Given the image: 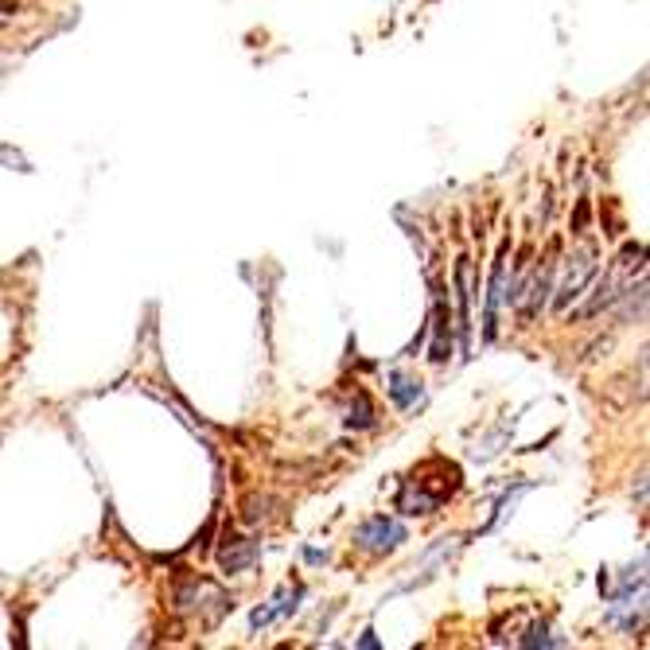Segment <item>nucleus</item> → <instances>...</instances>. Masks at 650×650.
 Returning <instances> with one entry per match:
<instances>
[{"mask_svg": "<svg viewBox=\"0 0 650 650\" xmlns=\"http://www.w3.org/2000/svg\"><path fill=\"white\" fill-rule=\"evenodd\" d=\"M518 643H522V647H565L561 639H553V635H549V627H545V623H534V627H530V631H526Z\"/></svg>", "mask_w": 650, "mask_h": 650, "instance_id": "10", "label": "nucleus"}, {"mask_svg": "<svg viewBox=\"0 0 650 650\" xmlns=\"http://www.w3.org/2000/svg\"><path fill=\"white\" fill-rule=\"evenodd\" d=\"M553 273H557V246H553V250H549V257H545L538 281L530 285V308H526V320H534V316L545 308V300H549V292H553Z\"/></svg>", "mask_w": 650, "mask_h": 650, "instance_id": "5", "label": "nucleus"}, {"mask_svg": "<svg viewBox=\"0 0 650 650\" xmlns=\"http://www.w3.org/2000/svg\"><path fill=\"white\" fill-rule=\"evenodd\" d=\"M347 425H351V429H370V425H374V413H370V401H366V394H359V398H355V409H351Z\"/></svg>", "mask_w": 650, "mask_h": 650, "instance_id": "11", "label": "nucleus"}, {"mask_svg": "<svg viewBox=\"0 0 650 650\" xmlns=\"http://www.w3.org/2000/svg\"><path fill=\"white\" fill-rule=\"evenodd\" d=\"M304 596V588H285V592H277V600H269V608H257L253 612V627H269L277 615H289L296 612V600Z\"/></svg>", "mask_w": 650, "mask_h": 650, "instance_id": "6", "label": "nucleus"}, {"mask_svg": "<svg viewBox=\"0 0 650 650\" xmlns=\"http://www.w3.org/2000/svg\"><path fill=\"white\" fill-rule=\"evenodd\" d=\"M506 253H510V246H503V250H499V257H495V269H491L487 312H483V339H495V331H499V308H503V300H506Z\"/></svg>", "mask_w": 650, "mask_h": 650, "instance_id": "3", "label": "nucleus"}, {"mask_svg": "<svg viewBox=\"0 0 650 650\" xmlns=\"http://www.w3.org/2000/svg\"><path fill=\"white\" fill-rule=\"evenodd\" d=\"M592 273H596V246H580L573 257H569V273H565V285L557 289L553 296V308L561 312V308H569V300H577L584 285L592 281Z\"/></svg>", "mask_w": 650, "mask_h": 650, "instance_id": "2", "label": "nucleus"}, {"mask_svg": "<svg viewBox=\"0 0 650 650\" xmlns=\"http://www.w3.org/2000/svg\"><path fill=\"white\" fill-rule=\"evenodd\" d=\"M355 542L362 549H370V553H390V549H398L405 542V526H401L398 518L374 514V518H366L359 530H355Z\"/></svg>", "mask_w": 650, "mask_h": 650, "instance_id": "1", "label": "nucleus"}, {"mask_svg": "<svg viewBox=\"0 0 650 650\" xmlns=\"http://www.w3.org/2000/svg\"><path fill=\"white\" fill-rule=\"evenodd\" d=\"M468 277H471V265L468 257L456 261V292H460V335H464V347H468V335H471V312H468Z\"/></svg>", "mask_w": 650, "mask_h": 650, "instance_id": "9", "label": "nucleus"}, {"mask_svg": "<svg viewBox=\"0 0 650 650\" xmlns=\"http://www.w3.org/2000/svg\"><path fill=\"white\" fill-rule=\"evenodd\" d=\"M359 647L374 650V647H378V639H374V635H370V631H366V635H362V639H359Z\"/></svg>", "mask_w": 650, "mask_h": 650, "instance_id": "12", "label": "nucleus"}, {"mask_svg": "<svg viewBox=\"0 0 650 650\" xmlns=\"http://www.w3.org/2000/svg\"><path fill=\"white\" fill-rule=\"evenodd\" d=\"M257 557V545L242 542V538H226V549H222V569L226 573H242L246 565H253Z\"/></svg>", "mask_w": 650, "mask_h": 650, "instance_id": "8", "label": "nucleus"}, {"mask_svg": "<svg viewBox=\"0 0 650 650\" xmlns=\"http://www.w3.org/2000/svg\"><path fill=\"white\" fill-rule=\"evenodd\" d=\"M433 355L429 359L436 362V366H444L448 362V355H452V327H448V304H444V289L436 285V308H433Z\"/></svg>", "mask_w": 650, "mask_h": 650, "instance_id": "4", "label": "nucleus"}, {"mask_svg": "<svg viewBox=\"0 0 650 650\" xmlns=\"http://www.w3.org/2000/svg\"><path fill=\"white\" fill-rule=\"evenodd\" d=\"M390 398H394L398 409H413L417 401L425 398V386H421L417 378H409V374L394 370V374H390Z\"/></svg>", "mask_w": 650, "mask_h": 650, "instance_id": "7", "label": "nucleus"}]
</instances>
